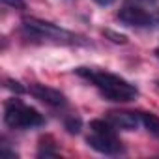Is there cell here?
Returning a JSON list of instances; mask_svg holds the SVG:
<instances>
[{"label":"cell","mask_w":159,"mask_h":159,"mask_svg":"<svg viewBox=\"0 0 159 159\" xmlns=\"http://www.w3.org/2000/svg\"><path fill=\"white\" fill-rule=\"evenodd\" d=\"M28 92L36 99H39V101H43V103H47L51 107H62V105H66V96L62 92L54 90V88L45 86V84H32L28 88Z\"/></svg>","instance_id":"6"},{"label":"cell","mask_w":159,"mask_h":159,"mask_svg":"<svg viewBox=\"0 0 159 159\" xmlns=\"http://www.w3.org/2000/svg\"><path fill=\"white\" fill-rule=\"evenodd\" d=\"M107 120L116 127V129H137L140 124V114L129 112V111H111L107 114Z\"/></svg>","instance_id":"7"},{"label":"cell","mask_w":159,"mask_h":159,"mask_svg":"<svg viewBox=\"0 0 159 159\" xmlns=\"http://www.w3.org/2000/svg\"><path fill=\"white\" fill-rule=\"evenodd\" d=\"M4 122L11 129H30L43 125V116L36 109L26 107L23 101L10 99L4 105Z\"/></svg>","instance_id":"2"},{"label":"cell","mask_w":159,"mask_h":159,"mask_svg":"<svg viewBox=\"0 0 159 159\" xmlns=\"http://www.w3.org/2000/svg\"><path fill=\"white\" fill-rule=\"evenodd\" d=\"M23 28L28 36L32 38H41V39H52V41H62V43H73L75 36L52 23L36 19V17H26L23 21Z\"/></svg>","instance_id":"3"},{"label":"cell","mask_w":159,"mask_h":159,"mask_svg":"<svg viewBox=\"0 0 159 159\" xmlns=\"http://www.w3.org/2000/svg\"><path fill=\"white\" fill-rule=\"evenodd\" d=\"M157 84H159V81H157Z\"/></svg>","instance_id":"16"},{"label":"cell","mask_w":159,"mask_h":159,"mask_svg":"<svg viewBox=\"0 0 159 159\" xmlns=\"http://www.w3.org/2000/svg\"><path fill=\"white\" fill-rule=\"evenodd\" d=\"M4 8H11V10H25V0H0Z\"/></svg>","instance_id":"11"},{"label":"cell","mask_w":159,"mask_h":159,"mask_svg":"<svg viewBox=\"0 0 159 159\" xmlns=\"http://www.w3.org/2000/svg\"><path fill=\"white\" fill-rule=\"evenodd\" d=\"M75 71H77V75L92 81L103 92V96L109 98L111 101H124L125 103V101H131L139 96V90L118 75H112L107 71H96V69H88V67H79Z\"/></svg>","instance_id":"1"},{"label":"cell","mask_w":159,"mask_h":159,"mask_svg":"<svg viewBox=\"0 0 159 159\" xmlns=\"http://www.w3.org/2000/svg\"><path fill=\"white\" fill-rule=\"evenodd\" d=\"M6 88L11 90V92H15V94H23V92H25V88L21 86V83L11 81V79H6Z\"/></svg>","instance_id":"12"},{"label":"cell","mask_w":159,"mask_h":159,"mask_svg":"<svg viewBox=\"0 0 159 159\" xmlns=\"http://www.w3.org/2000/svg\"><path fill=\"white\" fill-rule=\"evenodd\" d=\"M64 125H66V129H67L69 133H79V131H81V125H83V122H81V118L71 116V118H67V120L64 122Z\"/></svg>","instance_id":"9"},{"label":"cell","mask_w":159,"mask_h":159,"mask_svg":"<svg viewBox=\"0 0 159 159\" xmlns=\"http://www.w3.org/2000/svg\"><path fill=\"white\" fill-rule=\"evenodd\" d=\"M86 142L94 150H98L101 153H107V155L118 153L122 150V142L118 140L114 131H92V135H88Z\"/></svg>","instance_id":"4"},{"label":"cell","mask_w":159,"mask_h":159,"mask_svg":"<svg viewBox=\"0 0 159 159\" xmlns=\"http://www.w3.org/2000/svg\"><path fill=\"white\" fill-rule=\"evenodd\" d=\"M155 56H157V58H159V49H155Z\"/></svg>","instance_id":"15"},{"label":"cell","mask_w":159,"mask_h":159,"mask_svg":"<svg viewBox=\"0 0 159 159\" xmlns=\"http://www.w3.org/2000/svg\"><path fill=\"white\" fill-rule=\"evenodd\" d=\"M103 34H105V38H109L112 43H120V45H125V43H127V36L118 34V32H114V30H103Z\"/></svg>","instance_id":"10"},{"label":"cell","mask_w":159,"mask_h":159,"mask_svg":"<svg viewBox=\"0 0 159 159\" xmlns=\"http://www.w3.org/2000/svg\"><path fill=\"white\" fill-rule=\"evenodd\" d=\"M144 2H150V4H153V2H159V0H144Z\"/></svg>","instance_id":"14"},{"label":"cell","mask_w":159,"mask_h":159,"mask_svg":"<svg viewBox=\"0 0 159 159\" xmlns=\"http://www.w3.org/2000/svg\"><path fill=\"white\" fill-rule=\"evenodd\" d=\"M140 122L144 124V127H146L152 135L159 137V116H155V114H152V112H140Z\"/></svg>","instance_id":"8"},{"label":"cell","mask_w":159,"mask_h":159,"mask_svg":"<svg viewBox=\"0 0 159 159\" xmlns=\"http://www.w3.org/2000/svg\"><path fill=\"white\" fill-rule=\"evenodd\" d=\"M118 19L127 25V26H137V28H144V26H150L153 23V17L150 13H146L144 10L140 8H133V6H127V8H122L120 13H118Z\"/></svg>","instance_id":"5"},{"label":"cell","mask_w":159,"mask_h":159,"mask_svg":"<svg viewBox=\"0 0 159 159\" xmlns=\"http://www.w3.org/2000/svg\"><path fill=\"white\" fill-rule=\"evenodd\" d=\"M94 2L99 6H111V4H114V0H94Z\"/></svg>","instance_id":"13"}]
</instances>
